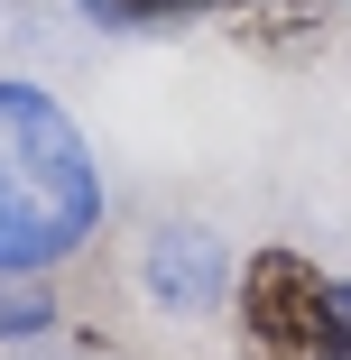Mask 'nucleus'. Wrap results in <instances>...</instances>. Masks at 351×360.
<instances>
[{
	"label": "nucleus",
	"instance_id": "obj_1",
	"mask_svg": "<svg viewBox=\"0 0 351 360\" xmlns=\"http://www.w3.org/2000/svg\"><path fill=\"white\" fill-rule=\"evenodd\" d=\"M102 231V158L56 93L0 84V277H46Z\"/></svg>",
	"mask_w": 351,
	"mask_h": 360
},
{
	"label": "nucleus",
	"instance_id": "obj_2",
	"mask_svg": "<svg viewBox=\"0 0 351 360\" xmlns=\"http://www.w3.org/2000/svg\"><path fill=\"white\" fill-rule=\"evenodd\" d=\"M324 305H333V277L268 240L231 268V333H241V360H324Z\"/></svg>",
	"mask_w": 351,
	"mask_h": 360
},
{
	"label": "nucleus",
	"instance_id": "obj_3",
	"mask_svg": "<svg viewBox=\"0 0 351 360\" xmlns=\"http://www.w3.org/2000/svg\"><path fill=\"white\" fill-rule=\"evenodd\" d=\"M139 277H148V296L167 305V314H203L222 296V277H231V259H222V240L213 231H158L148 240V259H139Z\"/></svg>",
	"mask_w": 351,
	"mask_h": 360
},
{
	"label": "nucleus",
	"instance_id": "obj_4",
	"mask_svg": "<svg viewBox=\"0 0 351 360\" xmlns=\"http://www.w3.org/2000/svg\"><path fill=\"white\" fill-rule=\"evenodd\" d=\"M203 10H231V0H84L93 28H167V19H203Z\"/></svg>",
	"mask_w": 351,
	"mask_h": 360
},
{
	"label": "nucleus",
	"instance_id": "obj_5",
	"mask_svg": "<svg viewBox=\"0 0 351 360\" xmlns=\"http://www.w3.org/2000/svg\"><path fill=\"white\" fill-rule=\"evenodd\" d=\"M46 323H56V314H46L37 286L19 296V277H0V333H46Z\"/></svg>",
	"mask_w": 351,
	"mask_h": 360
},
{
	"label": "nucleus",
	"instance_id": "obj_6",
	"mask_svg": "<svg viewBox=\"0 0 351 360\" xmlns=\"http://www.w3.org/2000/svg\"><path fill=\"white\" fill-rule=\"evenodd\" d=\"M324 360H351V277H333V305H324Z\"/></svg>",
	"mask_w": 351,
	"mask_h": 360
},
{
	"label": "nucleus",
	"instance_id": "obj_7",
	"mask_svg": "<svg viewBox=\"0 0 351 360\" xmlns=\"http://www.w3.org/2000/svg\"><path fill=\"white\" fill-rule=\"evenodd\" d=\"M314 10H333V0H314Z\"/></svg>",
	"mask_w": 351,
	"mask_h": 360
}]
</instances>
